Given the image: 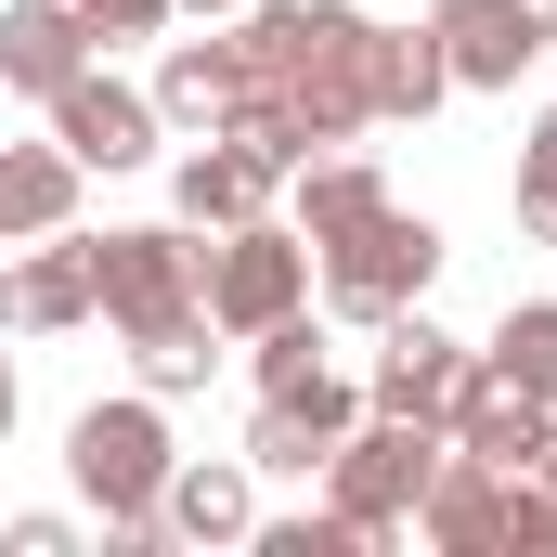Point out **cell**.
I'll return each mask as SVG.
<instances>
[{
  "instance_id": "cell-8",
  "label": "cell",
  "mask_w": 557,
  "mask_h": 557,
  "mask_svg": "<svg viewBox=\"0 0 557 557\" xmlns=\"http://www.w3.org/2000/svg\"><path fill=\"white\" fill-rule=\"evenodd\" d=\"M104 298H91V234L65 221V234H26V260L0 273V324L13 337H65V324H91Z\"/></svg>"
},
{
  "instance_id": "cell-9",
  "label": "cell",
  "mask_w": 557,
  "mask_h": 557,
  "mask_svg": "<svg viewBox=\"0 0 557 557\" xmlns=\"http://www.w3.org/2000/svg\"><path fill=\"white\" fill-rule=\"evenodd\" d=\"M519 480L532 467H480V454H441V480H428L416 532L441 557H506V519H519Z\"/></svg>"
},
{
  "instance_id": "cell-20",
  "label": "cell",
  "mask_w": 557,
  "mask_h": 557,
  "mask_svg": "<svg viewBox=\"0 0 557 557\" xmlns=\"http://www.w3.org/2000/svg\"><path fill=\"white\" fill-rule=\"evenodd\" d=\"M480 363H493V376H519L532 403H557V298H506V324L480 337Z\"/></svg>"
},
{
  "instance_id": "cell-6",
  "label": "cell",
  "mask_w": 557,
  "mask_h": 557,
  "mask_svg": "<svg viewBox=\"0 0 557 557\" xmlns=\"http://www.w3.org/2000/svg\"><path fill=\"white\" fill-rule=\"evenodd\" d=\"M467 337L454 324H428V298L416 311H389L376 324V363H363V416H403V428H441L454 416V389H467Z\"/></svg>"
},
{
  "instance_id": "cell-27",
  "label": "cell",
  "mask_w": 557,
  "mask_h": 557,
  "mask_svg": "<svg viewBox=\"0 0 557 557\" xmlns=\"http://www.w3.org/2000/svg\"><path fill=\"white\" fill-rule=\"evenodd\" d=\"M13 416H26V376H13V350H0V441H13Z\"/></svg>"
},
{
  "instance_id": "cell-28",
  "label": "cell",
  "mask_w": 557,
  "mask_h": 557,
  "mask_svg": "<svg viewBox=\"0 0 557 557\" xmlns=\"http://www.w3.org/2000/svg\"><path fill=\"white\" fill-rule=\"evenodd\" d=\"M519 26H532V39H545V52H557V0H519Z\"/></svg>"
},
{
  "instance_id": "cell-18",
  "label": "cell",
  "mask_w": 557,
  "mask_h": 557,
  "mask_svg": "<svg viewBox=\"0 0 557 557\" xmlns=\"http://www.w3.org/2000/svg\"><path fill=\"white\" fill-rule=\"evenodd\" d=\"M78 156L65 143H0V247H26V234H65L78 221Z\"/></svg>"
},
{
  "instance_id": "cell-1",
  "label": "cell",
  "mask_w": 557,
  "mask_h": 557,
  "mask_svg": "<svg viewBox=\"0 0 557 557\" xmlns=\"http://www.w3.org/2000/svg\"><path fill=\"white\" fill-rule=\"evenodd\" d=\"M169 467H182V441H169V403L156 389H117V403H78L65 416V480L91 493V519H104V557H156V493H169Z\"/></svg>"
},
{
  "instance_id": "cell-12",
  "label": "cell",
  "mask_w": 557,
  "mask_h": 557,
  "mask_svg": "<svg viewBox=\"0 0 557 557\" xmlns=\"http://www.w3.org/2000/svg\"><path fill=\"white\" fill-rule=\"evenodd\" d=\"M428 26H441L454 91H519V78L545 65V39L519 26V0H428Z\"/></svg>"
},
{
  "instance_id": "cell-22",
  "label": "cell",
  "mask_w": 557,
  "mask_h": 557,
  "mask_svg": "<svg viewBox=\"0 0 557 557\" xmlns=\"http://www.w3.org/2000/svg\"><path fill=\"white\" fill-rule=\"evenodd\" d=\"M208 337H221L208 311H182V324H156V337H131V376L156 389V403H182V389H208V363H221Z\"/></svg>"
},
{
  "instance_id": "cell-24",
  "label": "cell",
  "mask_w": 557,
  "mask_h": 557,
  "mask_svg": "<svg viewBox=\"0 0 557 557\" xmlns=\"http://www.w3.org/2000/svg\"><path fill=\"white\" fill-rule=\"evenodd\" d=\"M247 545H260V557H363V532H350V519L324 506V519H260Z\"/></svg>"
},
{
  "instance_id": "cell-25",
  "label": "cell",
  "mask_w": 557,
  "mask_h": 557,
  "mask_svg": "<svg viewBox=\"0 0 557 557\" xmlns=\"http://www.w3.org/2000/svg\"><path fill=\"white\" fill-rule=\"evenodd\" d=\"M78 26H91V52H117V39H169V0H78Z\"/></svg>"
},
{
  "instance_id": "cell-29",
  "label": "cell",
  "mask_w": 557,
  "mask_h": 557,
  "mask_svg": "<svg viewBox=\"0 0 557 557\" xmlns=\"http://www.w3.org/2000/svg\"><path fill=\"white\" fill-rule=\"evenodd\" d=\"M169 13H208V26H234V13H247V0H169Z\"/></svg>"
},
{
  "instance_id": "cell-3",
  "label": "cell",
  "mask_w": 557,
  "mask_h": 557,
  "mask_svg": "<svg viewBox=\"0 0 557 557\" xmlns=\"http://www.w3.org/2000/svg\"><path fill=\"white\" fill-rule=\"evenodd\" d=\"M441 428H403V416H350L337 428V454H324V506L363 532V545H389V532H416L428 480H441Z\"/></svg>"
},
{
  "instance_id": "cell-2",
  "label": "cell",
  "mask_w": 557,
  "mask_h": 557,
  "mask_svg": "<svg viewBox=\"0 0 557 557\" xmlns=\"http://www.w3.org/2000/svg\"><path fill=\"white\" fill-rule=\"evenodd\" d=\"M441 260H454V247H441V221L389 195L376 221H350L337 247H311V298H324L337 324H363V337H376L389 311H416L428 285H441Z\"/></svg>"
},
{
  "instance_id": "cell-7",
  "label": "cell",
  "mask_w": 557,
  "mask_h": 557,
  "mask_svg": "<svg viewBox=\"0 0 557 557\" xmlns=\"http://www.w3.org/2000/svg\"><path fill=\"white\" fill-rule=\"evenodd\" d=\"M52 143H65L78 169H104V182H117V169H156L169 117H156V91H131V78H117V65L91 52V65H78V78L52 91Z\"/></svg>"
},
{
  "instance_id": "cell-26",
  "label": "cell",
  "mask_w": 557,
  "mask_h": 557,
  "mask_svg": "<svg viewBox=\"0 0 557 557\" xmlns=\"http://www.w3.org/2000/svg\"><path fill=\"white\" fill-rule=\"evenodd\" d=\"M0 545L13 557H78V519L65 506H26V519H0Z\"/></svg>"
},
{
  "instance_id": "cell-10",
  "label": "cell",
  "mask_w": 557,
  "mask_h": 557,
  "mask_svg": "<svg viewBox=\"0 0 557 557\" xmlns=\"http://www.w3.org/2000/svg\"><path fill=\"white\" fill-rule=\"evenodd\" d=\"M156 532L169 545H247L260 532V467L247 454H182L169 493H156Z\"/></svg>"
},
{
  "instance_id": "cell-15",
  "label": "cell",
  "mask_w": 557,
  "mask_h": 557,
  "mask_svg": "<svg viewBox=\"0 0 557 557\" xmlns=\"http://www.w3.org/2000/svg\"><path fill=\"white\" fill-rule=\"evenodd\" d=\"M78 65H91V26H78V0H0V91L52 104Z\"/></svg>"
},
{
  "instance_id": "cell-5",
  "label": "cell",
  "mask_w": 557,
  "mask_h": 557,
  "mask_svg": "<svg viewBox=\"0 0 557 557\" xmlns=\"http://www.w3.org/2000/svg\"><path fill=\"white\" fill-rule=\"evenodd\" d=\"M285 311H311V234L260 208V221H234V234L208 247V324H221V337H260Z\"/></svg>"
},
{
  "instance_id": "cell-16",
  "label": "cell",
  "mask_w": 557,
  "mask_h": 557,
  "mask_svg": "<svg viewBox=\"0 0 557 557\" xmlns=\"http://www.w3.org/2000/svg\"><path fill=\"white\" fill-rule=\"evenodd\" d=\"M363 104H376V117H441V104H454V65H441V26H376V13H363Z\"/></svg>"
},
{
  "instance_id": "cell-17",
  "label": "cell",
  "mask_w": 557,
  "mask_h": 557,
  "mask_svg": "<svg viewBox=\"0 0 557 557\" xmlns=\"http://www.w3.org/2000/svg\"><path fill=\"white\" fill-rule=\"evenodd\" d=\"M389 208V169L376 156H350V143H324V156H298V182H285V221L311 234V247H337L350 221H376Z\"/></svg>"
},
{
  "instance_id": "cell-19",
  "label": "cell",
  "mask_w": 557,
  "mask_h": 557,
  "mask_svg": "<svg viewBox=\"0 0 557 557\" xmlns=\"http://www.w3.org/2000/svg\"><path fill=\"white\" fill-rule=\"evenodd\" d=\"M363 26V0H247L234 13V39L260 52V65H311V52H337Z\"/></svg>"
},
{
  "instance_id": "cell-21",
  "label": "cell",
  "mask_w": 557,
  "mask_h": 557,
  "mask_svg": "<svg viewBox=\"0 0 557 557\" xmlns=\"http://www.w3.org/2000/svg\"><path fill=\"white\" fill-rule=\"evenodd\" d=\"M324 454H337V428L298 416V403H260V416H247V467H260V480H324Z\"/></svg>"
},
{
  "instance_id": "cell-11",
  "label": "cell",
  "mask_w": 557,
  "mask_h": 557,
  "mask_svg": "<svg viewBox=\"0 0 557 557\" xmlns=\"http://www.w3.org/2000/svg\"><path fill=\"white\" fill-rule=\"evenodd\" d=\"M454 454H480V467H532L557 441V403H532L519 376H493V363H467V389H454V416H441Z\"/></svg>"
},
{
  "instance_id": "cell-23",
  "label": "cell",
  "mask_w": 557,
  "mask_h": 557,
  "mask_svg": "<svg viewBox=\"0 0 557 557\" xmlns=\"http://www.w3.org/2000/svg\"><path fill=\"white\" fill-rule=\"evenodd\" d=\"M519 234H532V247H557V104L519 131Z\"/></svg>"
},
{
  "instance_id": "cell-13",
  "label": "cell",
  "mask_w": 557,
  "mask_h": 557,
  "mask_svg": "<svg viewBox=\"0 0 557 557\" xmlns=\"http://www.w3.org/2000/svg\"><path fill=\"white\" fill-rule=\"evenodd\" d=\"M234 104H247V39H234V26H221V39H169V52H156V117H169L182 143H208Z\"/></svg>"
},
{
  "instance_id": "cell-4",
  "label": "cell",
  "mask_w": 557,
  "mask_h": 557,
  "mask_svg": "<svg viewBox=\"0 0 557 557\" xmlns=\"http://www.w3.org/2000/svg\"><path fill=\"white\" fill-rule=\"evenodd\" d=\"M91 298L117 337H156L182 311H208V247L195 221H131V234H91Z\"/></svg>"
},
{
  "instance_id": "cell-14",
  "label": "cell",
  "mask_w": 557,
  "mask_h": 557,
  "mask_svg": "<svg viewBox=\"0 0 557 557\" xmlns=\"http://www.w3.org/2000/svg\"><path fill=\"white\" fill-rule=\"evenodd\" d=\"M273 195H285V182H273V169H260L234 131H208L182 169H169V221H195V234H234V221H260Z\"/></svg>"
}]
</instances>
